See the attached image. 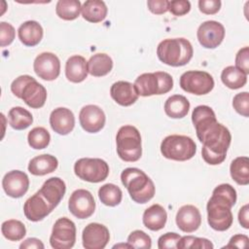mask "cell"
I'll return each instance as SVG.
<instances>
[{
	"label": "cell",
	"instance_id": "obj_47",
	"mask_svg": "<svg viewBox=\"0 0 249 249\" xmlns=\"http://www.w3.org/2000/svg\"><path fill=\"white\" fill-rule=\"evenodd\" d=\"M20 249H44L45 246L43 244V242L35 237H29L27 239H25L23 242H21V244L19 245Z\"/></svg>",
	"mask_w": 249,
	"mask_h": 249
},
{
	"label": "cell",
	"instance_id": "obj_6",
	"mask_svg": "<svg viewBox=\"0 0 249 249\" xmlns=\"http://www.w3.org/2000/svg\"><path fill=\"white\" fill-rule=\"evenodd\" d=\"M117 154L127 162L137 161L142 156V143L139 130L133 125H123L116 135Z\"/></svg>",
	"mask_w": 249,
	"mask_h": 249
},
{
	"label": "cell",
	"instance_id": "obj_9",
	"mask_svg": "<svg viewBox=\"0 0 249 249\" xmlns=\"http://www.w3.org/2000/svg\"><path fill=\"white\" fill-rule=\"evenodd\" d=\"M74 172L81 180L99 183L108 177L109 165L104 160L98 158H82L75 162Z\"/></svg>",
	"mask_w": 249,
	"mask_h": 249
},
{
	"label": "cell",
	"instance_id": "obj_7",
	"mask_svg": "<svg viewBox=\"0 0 249 249\" xmlns=\"http://www.w3.org/2000/svg\"><path fill=\"white\" fill-rule=\"evenodd\" d=\"M133 85L140 96L160 95L172 89L173 79L170 74L163 71L143 73L136 78Z\"/></svg>",
	"mask_w": 249,
	"mask_h": 249
},
{
	"label": "cell",
	"instance_id": "obj_20",
	"mask_svg": "<svg viewBox=\"0 0 249 249\" xmlns=\"http://www.w3.org/2000/svg\"><path fill=\"white\" fill-rule=\"evenodd\" d=\"M50 124L52 129L57 134L67 135L75 126L74 114L68 108L58 107L52 111L50 115Z\"/></svg>",
	"mask_w": 249,
	"mask_h": 249
},
{
	"label": "cell",
	"instance_id": "obj_12",
	"mask_svg": "<svg viewBox=\"0 0 249 249\" xmlns=\"http://www.w3.org/2000/svg\"><path fill=\"white\" fill-rule=\"evenodd\" d=\"M68 209L78 219L89 218L95 210L93 196L85 189L75 190L69 197Z\"/></svg>",
	"mask_w": 249,
	"mask_h": 249
},
{
	"label": "cell",
	"instance_id": "obj_32",
	"mask_svg": "<svg viewBox=\"0 0 249 249\" xmlns=\"http://www.w3.org/2000/svg\"><path fill=\"white\" fill-rule=\"evenodd\" d=\"M8 121L14 129L22 130L32 124L33 117L28 110L20 106H16L9 111Z\"/></svg>",
	"mask_w": 249,
	"mask_h": 249
},
{
	"label": "cell",
	"instance_id": "obj_16",
	"mask_svg": "<svg viewBox=\"0 0 249 249\" xmlns=\"http://www.w3.org/2000/svg\"><path fill=\"white\" fill-rule=\"evenodd\" d=\"M79 122L85 131L89 133H96L104 127L106 117L100 107L89 104L81 109Z\"/></svg>",
	"mask_w": 249,
	"mask_h": 249
},
{
	"label": "cell",
	"instance_id": "obj_30",
	"mask_svg": "<svg viewBox=\"0 0 249 249\" xmlns=\"http://www.w3.org/2000/svg\"><path fill=\"white\" fill-rule=\"evenodd\" d=\"M230 173L232 180L242 186L249 184V159L248 157H237L230 165Z\"/></svg>",
	"mask_w": 249,
	"mask_h": 249
},
{
	"label": "cell",
	"instance_id": "obj_25",
	"mask_svg": "<svg viewBox=\"0 0 249 249\" xmlns=\"http://www.w3.org/2000/svg\"><path fill=\"white\" fill-rule=\"evenodd\" d=\"M144 226L153 231H160L164 228L167 221L166 210L160 204H153L148 207L142 217Z\"/></svg>",
	"mask_w": 249,
	"mask_h": 249
},
{
	"label": "cell",
	"instance_id": "obj_5",
	"mask_svg": "<svg viewBox=\"0 0 249 249\" xmlns=\"http://www.w3.org/2000/svg\"><path fill=\"white\" fill-rule=\"evenodd\" d=\"M12 92L34 109L43 107L47 100V89L30 75H21L11 84Z\"/></svg>",
	"mask_w": 249,
	"mask_h": 249
},
{
	"label": "cell",
	"instance_id": "obj_2",
	"mask_svg": "<svg viewBox=\"0 0 249 249\" xmlns=\"http://www.w3.org/2000/svg\"><path fill=\"white\" fill-rule=\"evenodd\" d=\"M236 198V191L230 184H221L213 190L206 205L207 222L213 230L225 231L231 227L233 216L231 209Z\"/></svg>",
	"mask_w": 249,
	"mask_h": 249
},
{
	"label": "cell",
	"instance_id": "obj_35",
	"mask_svg": "<svg viewBox=\"0 0 249 249\" xmlns=\"http://www.w3.org/2000/svg\"><path fill=\"white\" fill-rule=\"evenodd\" d=\"M1 232L3 236L10 241H19L26 234V229L22 222L10 219L2 223Z\"/></svg>",
	"mask_w": 249,
	"mask_h": 249
},
{
	"label": "cell",
	"instance_id": "obj_15",
	"mask_svg": "<svg viewBox=\"0 0 249 249\" xmlns=\"http://www.w3.org/2000/svg\"><path fill=\"white\" fill-rule=\"evenodd\" d=\"M110 239V232L106 226L90 223L83 230L82 240L86 249H103Z\"/></svg>",
	"mask_w": 249,
	"mask_h": 249
},
{
	"label": "cell",
	"instance_id": "obj_13",
	"mask_svg": "<svg viewBox=\"0 0 249 249\" xmlns=\"http://www.w3.org/2000/svg\"><path fill=\"white\" fill-rule=\"evenodd\" d=\"M196 36L203 48L215 49L225 38V27L216 20H206L198 26Z\"/></svg>",
	"mask_w": 249,
	"mask_h": 249
},
{
	"label": "cell",
	"instance_id": "obj_8",
	"mask_svg": "<svg viewBox=\"0 0 249 249\" xmlns=\"http://www.w3.org/2000/svg\"><path fill=\"white\" fill-rule=\"evenodd\" d=\"M160 153L165 159L185 161L191 160L196 155V145L189 136L172 134L166 136L161 141Z\"/></svg>",
	"mask_w": 249,
	"mask_h": 249
},
{
	"label": "cell",
	"instance_id": "obj_45",
	"mask_svg": "<svg viewBox=\"0 0 249 249\" xmlns=\"http://www.w3.org/2000/svg\"><path fill=\"white\" fill-rule=\"evenodd\" d=\"M168 0H148L147 6L151 13L155 15H162L168 11Z\"/></svg>",
	"mask_w": 249,
	"mask_h": 249
},
{
	"label": "cell",
	"instance_id": "obj_39",
	"mask_svg": "<svg viewBox=\"0 0 249 249\" xmlns=\"http://www.w3.org/2000/svg\"><path fill=\"white\" fill-rule=\"evenodd\" d=\"M233 109L241 116L249 117V93L247 91L239 92L233 96L232 99Z\"/></svg>",
	"mask_w": 249,
	"mask_h": 249
},
{
	"label": "cell",
	"instance_id": "obj_27",
	"mask_svg": "<svg viewBox=\"0 0 249 249\" xmlns=\"http://www.w3.org/2000/svg\"><path fill=\"white\" fill-rule=\"evenodd\" d=\"M107 6L101 0H87L82 5V17L89 22H100L107 16Z\"/></svg>",
	"mask_w": 249,
	"mask_h": 249
},
{
	"label": "cell",
	"instance_id": "obj_4",
	"mask_svg": "<svg viewBox=\"0 0 249 249\" xmlns=\"http://www.w3.org/2000/svg\"><path fill=\"white\" fill-rule=\"evenodd\" d=\"M194 54L193 46L185 38L162 40L157 48L159 59L169 66L179 67L190 62Z\"/></svg>",
	"mask_w": 249,
	"mask_h": 249
},
{
	"label": "cell",
	"instance_id": "obj_40",
	"mask_svg": "<svg viewBox=\"0 0 249 249\" xmlns=\"http://www.w3.org/2000/svg\"><path fill=\"white\" fill-rule=\"evenodd\" d=\"M16 36V30L14 26L5 21L0 22V45L1 47L9 46L13 43Z\"/></svg>",
	"mask_w": 249,
	"mask_h": 249
},
{
	"label": "cell",
	"instance_id": "obj_11",
	"mask_svg": "<svg viewBox=\"0 0 249 249\" xmlns=\"http://www.w3.org/2000/svg\"><path fill=\"white\" fill-rule=\"evenodd\" d=\"M76 242V226L75 223L67 217L59 218L55 221L50 244L54 249H70Z\"/></svg>",
	"mask_w": 249,
	"mask_h": 249
},
{
	"label": "cell",
	"instance_id": "obj_17",
	"mask_svg": "<svg viewBox=\"0 0 249 249\" xmlns=\"http://www.w3.org/2000/svg\"><path fill=\"white\" fill-rule=\"evenodd\" d=\"M2 187L6 195L14 198H18L28 191L29 178L23 171L12 170L3 177Z\"/></svg>",
	"mask_w": 249,
	"mask_h": 249
},
{
	"label": "cell",
	"instance_id": "obj_26",
	"mask_svg": "<svg viewBox=\"0 0 249 249\" xmlns=\"http://www.w3.org/2000/svg\"><path fill=\"white\" fill-rule=\"evenodd\" d=\"M58 166V160L54 156L49 154L39 155L28 163V171L35 176H44L53 172Z\"/></svg>",
	"mask_w": 249,
	"mask_h": 249
},
{
	"label": "cell",
	"instance_id": "obj_46",
	"mask_svg": "<svg viewBox=\"0 0 249 249\" xmlns=\"http://www.w3.org/2000/svg\"><path fill=\"white\" fill-rule=\"evenodd\" d=\"M249 238L245 234H235L231 236L230 239L229 243L225 246L226 248H231V247H236V248H246L248 245Z\"/></svg>",
	"mask_w": 249,
	"mask_h": 249
},
{
	"label": "cell",
	"instance_id": "obj_34",
	"mask_svg": "<svg viewBox=\"0 0 249 249\" xmlns=\"http://www.w3.org/2000/svg\"><path fill=\"white\" fill-rule=\"evenodd\" d=\"M98 197L104 205L114 207L121 203L123 198V192L117 185L107 183L99 188Z\"/></svg>",
	"mask_w": 249,
	"mask_h": 249
},
{
	"label": "cell",
	"instance_id": "obj_14",
	"mask_svg": "<svg viewBox=\"0 0 249 249\" xmlns=\"http://www.w3.org/2000/svg\"><path fill=\"white\" fill-rule=\"evenodd\" d=\"M36 75L45 81L55 80L60 73V61L56 54L45 52L38 54L33 62Z\"/></svg>",
	"mask_w": 249,
	"mask_h": 249
},
{
	"label": "cell",
	"instance_id": "obj_36",
	"mask_svg": "<svg viewBox=\"0 0 249 249\" xmlns=\"http://www.w3.org/2000/svg\"><path fill=\"white\" fill-rule=\"evenodd\" d=\"M27 141L31 148L35 150H42L47 148L50 144L51 135L45 127L36 126L28 132Z\"/></svg>",
	"mask_w": 249,
	"mask_h": 249
},
{
	"label": "cell",
	"instance_id": "obj_44",
	"mask_svg": "<svg viewBox=\"0 0 249 249\" xmlns=\"http://www.w3.org/2000/svg\"><path fill=\"white\" fill-rule=\"evenodd\" d=\"M221 1L220 0H199L198 1V9L202 14L205 15H215L221 9Z\"/></svg>",
	"mask_w": 249,
	"mask_h": 249
},
{
	"label": "cell",
	"instance_id": "obj_38",
	"mask_svg": "<svg viewBox=\"0 0 249 249\" xmlns=\"http://www.w3.org/2000/svg\"><path fill=\"white\" fill-rule=\"evenodd\" d=\"M127 243L131 248H144L150 249L152 247V239L145 231L136 230L129 233L127 237Z\"/></svg>",
	"mask_w": 249,
	"mask_h": 249
},
{
	"label": "cell",
	"instance_id": "obj_31",
	"mask_svg": "<svg viewBox=\"0 0 249 249\" xmlns=\"http://www.w3.org/2000/svg\"><path fill=\"white\" fill-rule=\"evenodd\" d=\"M221 81L229 89H237L246 85L247 75L235 66L230 65L223 69L221 73Z\"/></svg>",
	"mask_w": 249,
	"mask_h": 249
},
{
	"label": "cell",
	"instance_id": "obj_37",
	"mask_svg": "<svg viewBox=\"0 0 249 249\" xmlns=\"http://www.w3.org/2000/svg\"><path fill=\"white\" fill-rule=\"evenodd\" d=\"M214 247L213 243L203 237H196L193 235L181 236L179 241L177 242L176 248L178 249H186V248H198V249H212Z\"/></svg>",
	"mask_w": 249,
	"mask_h": 249
},
{
	"label": "cell",
	"instance_id": "obj_23",
	"mask_svg": "<svg viewBox=\"0 0 249 249\" xmlns=\"http://www.w3.org/2000/svg\"><path fill=\"white\" fill-rule=\"evenodd\" d=\"M43 35V27L36 20L24 21L18 29V39L26 47H34L38 45L41 42Z\"/></svg>",
	"mask_w": 249,
	"mask_h": 249
},
{
	"label": "cell",
	"instance_id": "obj_1",
	"mask_svg": "<svg viewBox=\"0 0 249 249\" xmlns=\"http://www.w3.org/2000/svg\"><path fill=\"white\" fill-rule=\"evenodd\" d=\"M192 122L202 143L201 156L204 161L211 165L222 163L231 141L230 130L218 123L213 109L207 105H198L193 110Z\"/></svg>",
	"mask_w": 249,
	"mask_h": 249
},
{
	"label": "cell",
	"instance_id": "obj_3",
	"mask_svg": "<svg viewBox=\"0 0 249 249\" xmlns=\"http://www.w3.org/2000/svg\"><path fill=\"white\" fill-rule=\"evenodd\" d=\"M121 181L126 188L131 199L136 203L144 204L155 196L154 182L139 168L127 167L124 169L121 173Z\"/></svg>",
	"mask_w": 249,
	"mask_h": 249
},
{
	"label": "cell",
	"instance_id": "obj_41",
	"mask_svg": "<svg viewBox=\"0 0 249 249\" xmlns=\"http://www.w3.org/2000/svg\"><path fill=\"white\" fill-rule=\"evenodd\" d=\"M191 10V3L188 0H172L169 1L168 11L177 17L187 15Z\"/></svg>",
	"mask_w": 249,
	"mask_h": 249
},
{
	"label": "cell",
	"instance_id": "obj_10",
	"mask_svg": "<svg viewBox=\"0 0 249 249\" xmlns=\"http://www.w3.org/2000/svg\"><path fill=\"white\" fill-rule=\"evenodd\" d=\"M180 87L183 90L189 93L203 95L209 93L213 89L214 79L208 72L191 70L184 72L181 75Z\"/></svg>",
	"mask_w": 249,
	"mask_h": 249
},
{
	"label": "cell",
	"instance_id": "obj_28",
	"mask_svg": "<svg viewBox=\"0 0 249 249\" xmlns=\"http://www.w3.org/2000/svg\"><path fill=\"white\" fill-rule=\"evenodd\" d=\"M190 102L184 95L174 94L169 96L164 103V112L171 119H182L187 116Z\"/></svg>",
	"mask_w": 249,
	"mask_h": 249
},
{
	"label": "cell",
	"instance_id": "obj_22",
	"mask_svg": "<svg viewBox=\"0 0 249 249\" xmlns=\"http://www.w3.org/2000/svg\"><path fill=\"white\" fill-rule=\"evenodd\" d=\"M38 192L53 208H55L65 195L66 185L59 177H51L44 182Z\"/></svg>",
	"mask_w": 249,
	"mask_h": 249
},
{
	"label": "cell",
	"instance_id": "obj_33",
	"mask_svg": "<svg viewBox=\"0 0 249 249\" xmlns=\"http://www.w3.org/2000/svg\"><path fill=\"white\" fill-rule=\"evenodd\" d=\"M82 4L79 0H58L55 6L56 16L64 20H74L81 13Z\"/></svg>",
	"mask_w": 249,
	"mask_h": 249
},
{
	"label": "cell",
	"instance_id": "obj_48",
	"mask_svg": "<svg viewBox=\"0 0 249 249\" xmlns=\"http://www.w3.org/2000/svg\"><path fill=\"white\" fill-rule=\"evenodd\" d=\"M249 206L248 204L243 205L238 212V222L244 229H249Z\"/></svg>",
	"mask_w": 249,
	"mask_h": 249
},
{
	"label": "cell",
	"instance_id": "obj_29",
	"mask_svg": "<svg viewBox=\"0 0 249 249\" xmlns=\"http://www.w3.org/2000/svg\"><path fill=\"white\" fill-rule=\"evenodd\" d=\"M112 68V58L103 53H98L91 55L88 61V71L93 77H103L109 74Z\"/></svg>",
	"mask_w": 249,
	"mask_h": 249
},
{
	"label": "cell",
	"instance_id": "obj_18",
	"mask_svg": "<svg viewBox=\"0 0 249 249\" xmlns=\"http://www.w3.org/2000/svg\"><path fill=\"white\" fill-rule=\"evenodd\" d=\"M53 209L54 208L39 192H36L23 204L24 216L31 222L42 221Z\"/></svg>",
	"mask_w": 249,
	"mask_h": 249
},
{
	"label": "cell",
	"instance_id": "obj_19",
	"mask_svg": "<svg viewBox=\"0 0 249 249\" xmlns=\"http://www.w3.org/2000/svg\"><path fill=\"white\" fill-rule=\"evenodd\" d=\"M176 225L184 232H194L201 225V215L197 207L192 204L181 206L176 214Z\"/></svg>",
	"mask_w": 249,
	"mask_h": 249
},
{
	"label": "cell",
	"instance_id": "obj_42",
	"mask_svg": "<svg viewBox=\"0 0 249 249\" xmlns=\"http://www.w3.org/2000/svg\"><path fill=\"white\" fill-rule=\"evenodd\" d=\"M181 238V235L176 232H166L160 235L158 239L159 249H170L176 248L177 242Z\"/></svg>",
	"mask_w": 249,
	"mask_h": 249
},
{
	"label": "cell",
	"instance_id": "obj_43",
	"mask_svg": "<svg viewBox=\"0 0 249 249\" xmlns=\"http://www.w3.org/2000/svg\"><path fill=\"white\" fill-rule=\"evenodd\" d=\"M235 67L246 75L249 74V47H244L237 52L235 55Z\"/></svg>",
	"mask_w": 249,
	"mask_h": 249
},
{
	"label": "cell",
	"instance_id": "obj_24",
	"mask_svg": "<svg viewBox=\"0 0 249 249\" xmlns=\"http://www.w3.org/2000/svg\"><path fill=\"white\" fill-rule=\"evenodd\" d=\"M88 61L82 55H72L65 63V76L72 83H81L88 77Z\"/></svg>",
	"mask_w": 249,
	"mask_h": 249
},
{
	"label": "cell",
	"instance_id": "obj_21",
	"mask_svg": "<svg viewBox=\"0 0 249 249\" xmlns=\"http://www.w3.org/2000/svg\"><path fill=\"white\" fill-rule=\"evenodd\" d=\"M111 97L121 106H130L138 99V93L133 84L126 81H118L111 86Z\"/></svg>",
	"mask_w": 249,
	"mask_h": 249
}]
</instances>
